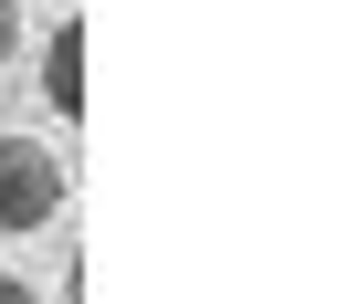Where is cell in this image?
Listing matches in <instances>:
<instances>
[{"label": "cell", "mask_w": 357, "mask_h": 304, "mask_svg": "<svg viewBox=\"0 0 357 304\" xmlns=\"http://www.w3.org/2000/svg\"><path fill=\"white\" fill-rule=\"evenodd\" d=\"M63 210V158L43 136H0V241H22Z\"/></svg>", "instance_id": "6da1fadb"}, {"label": "cell", "mask_w": 357, "mask_h": 304, "mask_svg": "<svg viewBox=\"0 0 357 304\" xmlns=\"http://www.w3.org/2000/svg\"><path fill=\"white\" fill-rule=\"evenodd\" d=\"M43 95H53V115H84V22H53V42H43Z\"/></svg>", "instance_id": "7a4b0ae2"}, {"label": "cell", "mask_w": 357, "mask_h": 304, "mask_svg": "<svg viewBox=\"0 0 357 304\" xmlns=\"http://www.w3.org/2000/svg\"><path fill=\"white\" fill-rule=\"evenodd\" d=\"M11 53H22V11L0 0V63H11Z\"/></svg>", "instance_id": "3957f363"}]
</instances>
